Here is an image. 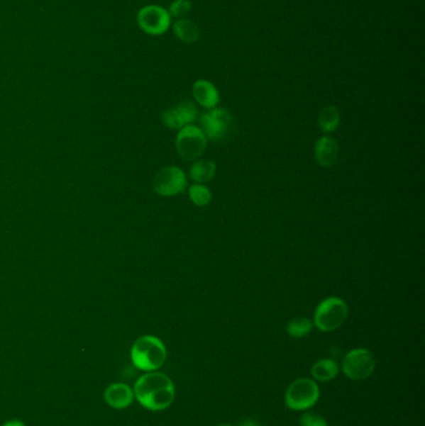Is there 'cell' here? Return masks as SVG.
Wrapping results in <instances>:
<instances>
[{"label": "cell", "mask_w": 425, "mask_h": 426, "mask_svg": "<svg viewBox=\"0 0 425 426\" xmlns=\"http://www.w3.org/2000/svg\"><path fill=\"white\" fill-rule=\"evenodd\" d=\"M133 396L145 409L162 411L172 405L176 391L171 378L156 370L149 371L136 380Z\"/></svg>", "instance_id": "1"}, {"label": "cell", "mask_w": 425, "mask_h": 426, "mask_svg": "<svg viewBox=\"0 0 425 426\" xmlns=\"http://www.w3.org/2000/svg\"><path fill=\"white\" fill-rule=\"evenodd\" d=\"M167 350L164 343L154 335H143L131 348L133 364L146 373L156 371L165 364Z\"/></svg>", "instance_id": "2"}, {"label": "cell", "mask_w": 425, "mask_h": 426, "mask_svg": "<svg viewBox=\"0 0 425 426\" xmlns=\"http://www.w3.org/2000/svg\"><path fill=\"white\" fill-rule=\"evenodd\" d=\"M348 318V306L343 299L329 297L318 304L314 312L313 325L321 332H333L341 328Z\"/></svg>", "instance_id": "3"}, {"label": "cell", "mask_w": 425, "mask_h": 426, "mask_svg": "<svg viewBox=\"0 0 425 426\" xmlns=\"http://www.w3.org/2000/svg\"><path fill=\"white\" fill-rule=\"evenodd\" d=\"M321 396L316 380L299 378L292 381L285 394V404L293 411H306L317 404Z\"/></svg>", "instance_id": "4"}, {"label": "cell", "mask_w": 425, "mask_h": 426, "mask_svg": "<svg viewBox=\"0 0 425 426\" xmlns=\"http://www.w3.org/2000/svg\"><path fill=\"white\" fill-rule=\"evenodd\" d=\"M202 133L212 141H227L235 134V120L225 108H211L200 118Z\"/></svg>", "instance_id": "5"}, {"label": "cell", "mask_w": 425, "mask_h": 426, "mask_svg": "<svg viewBox=\"0 0 425 426\" xmlns=\"http://www.w3.org/2000/svg\"><path fill=\"white\" fill-rule=\"evenodd\" d=\"M375 357L370 350L357 348L344 355L341 369L348 379L362 381L368 379L375 370Z\"/></svg>", "instance_id": "6"}, {"label": "cell", "mask_w": 425, "mask_h": 426, "mask_svg": "<svg viewBox=\"0 0 425 426\" xmlns=\"http://www.w3.org/2000/svg\"><path fill=\"white\" fill-rule=\"evenodd\" d=\"M207 146V140L202 130L195 125H187L180 130L176 138V150L186 161H195L202 156Z\"/></svg>", "instance_id": "7"}, {"label": "cell", "mask_w": 425, "mask_h": 426, "mask_svg": "<svg viewBox=\"0 0 425 426\" xmlns=\"http://www.w3.org/2000/svg\"><path fill=\"white\" fill-rule=\"evenodd\" d=\"M136 21L138 28L146 34L154 36L162 35L171 26V16L164 6L151 4V6H143L138 11Z\"/></svg>", "instance_id": "8"}, {"label": "cell", "mask_w": 425, "mask_h": 426, "mask_svg": "<svg viewBox=\"0 0 425 426\" xmlns=\"http://www.w3.org/2000/svg\"><path fill=\"white\" fill-rule=\"evenodd\" d=\"M187 179L182 169L169 166L159 171L154 179V190L158 195L172 197L186 190Z\"/></svg>", "instance_id": "9"}, {"label": "cell", "mask_w": 425, "mask_h": 426, "mask_svg": "<svg viewBox=\"0 0 425 426\" xmlns=\"http://www.w3.org/2000/svg\"><path fill=\"white\" fill-rule=\"evenodd\" d=\"M104 398H105L109 406L121 410V409H126L133 404L135 396H133V389L128 384L115 383V384H111L105 389Z\"/></svg>", "instance_id": "10"}, {"label": "cell", "mask_w": 425, "mask_h": 426, "mask_svg": "<svg viewBox=\"0 0 425 426\" xmlns=\"http://www.w3.org/2000/svg\"><path fill=\"white\" fill-rule=\"evenodd\" d=\"M339 147L336 140L329 136H323L314 146V157L323 167H331L338 159Z\"/></svg>", "instance_id": "11"}, {"label": "cell", "mask_w": 425, "mask_h": 426, "mask_svg": "<svg viewBox=\"0 0 425 426\" xmlns=\"http://www.w3.org/2000/svg\"><path fill=\"white\" fill-rule=\"evenodd\" d=\"M192 94L197 103L206 108H215L220 103V93L212 82L197 80L192 86Z\"/></svg>", "instance_id": "12"}, {"label": "cell", "mask_w": 425, "mask_h": 426, "mask_svg": "<svg viewBox=\"0 0 425 426\" xmlns=\"http://www.w3.org/2000/svg\"><path fill=\"white\" fill-rule=\"evenodd\" d=\"M172 30H174L175 36L184 44H192L199 40V38H200L199 26L187 18H181L175 21Z\"/></svg>", "instance_id": "13"}, {"label": "cell", "mask_w": 425, "mask_h": 426, "mask_svg": "<svg viewBox=\"0 0 425 426\" xmlns=\"http://www.w3.org/2000/svg\"><path fill=\"white\" fill-rule=\"evenodd\" d=\"M338 363L333 359H319L312 365L311 368V375L312 379L316 381H331L336 379V376L339 374Z\"/></svg>", "instance_id": "14"}, {"label": "cell", "mask_w": 425, "mask_h": 426, "mask_svg": "<svg viewBox=\"0 0 425 426\" xmlns=\"http://www.w3.org/2000/svg\"><path fill=\"white\" fill-rule=\"evenodd\" d=\"M216 175V164L211 159H199L191 166L190 177L196 184H206Z\"/></svg>", "instance_id": "15"}, {"label": "cell", "mask_w": 425, "mask_h": 426, "mask_svg": "<svg viewBox=\"0 0 425 426\" xmlns=\"http://www.w3.org/2000/svg\"><path fill=\"white\" fill-rule=\"evenodd\" d=\"M339 123H341V113L338 108L333 105L326 106L319 113L318 123L324 134H331L338 129Z\"/></svg>", "instance_id": "16"}, {"label": "cell", "mask_w": 425, "mask_h": 426, "mask_svg": "<svg viewBox=\"0 0 425 426\" xmlns=\"http://www.w3.org/2000/svg\"><path fill=\"white\" fill-rule=\"evenodd\" d=\"M313 322L306 317H296L287 324V333L292 338H304L312 332Z\"/></svg>", "instance_id": "17"}, {"label": "cell", "mask_w": 425, "mask_h": 426, "mask_svg": "<svg viewBox=\"0 0 425 426\" xmlns=\"http://www.w3.org/2000/svg\"><path fill=\"white\" fill-rule=\"evenodd\" d=\"M174 110L182 128L191 125L197 118V108L190 100H184L180 103L177 106H175Z\"/></svg>", "instance_id": "18"}, {"label": "cell", "mask_w": 425, "mask_h": 426, "mask_svg": "<svg viewBox=\"0 0 425 426\" xmlns=\"http://www.w3.org/2000/svg\"><path fill=\"white\" fill-rule=\"evenodd\" d=\"M189 196L196 206H201V207L209 205L212 198L210 189L202 184H195V185L191 186Z\"/></svg>", "instance_id": "19"}, {"label": "cell", "mask_w": 425, "mask_h": 426, "mask_svg": "<svg viewBox=\"0 0 425 426\" xmlns=\"http://www.w3.org/2000/svg\"><path fill=\"white\" fill-rule=\"evenodd\" d=\"M192 8V1L191 0H174L171 4H170L169 11L170 16L171 18H186V16L189 14Z\"/></svg>", "instance_id": "20"}, {"label": "cell", "mask_w": 425, "mask_h": 426, "mask_svg": "<svg viewBox=\"0 0 425 426\" xmlns=\"http://www.w3.org/2000/svg\"><path fill=\"white\" fill-rule=\"evenodd\" d=\"M299 426H328V422L317 413H304L299 419Z\"/></svg>", "instance_id": "21"}, {"label": "cell", "mask_w": 425, "mask_h": 426, "mask_svg": "<svg viewBox=\"0 0 425 426\" xmlns=\"http://www.w3.org/2000/svg\"><path fill=\"white\" fill-rule=\"evenodd\" d=\"M161 120H162V123H164L165 126H167L169 129H182V126H181V123H180L179 118H177L176 113H175L174 108H169V110L164 111L162 115H161Z\"/></svg>", "instance_id": "22"}, {"label": "cell", "mask_w": 425, "mask_h": 426, "mask_svg": "<svg viewBox=\"0 0 425 426\" xmlns=\"http://www.w3.org/2000/svg\"><path fill=\"white\" fill-rule=\"evenodd\" d=\"M240 426H262L258 421L252 420V419H246V420L242 421Z\"/></svg>", "instance_id": "23"}, {"label": "cell", "mask_w": 425, "mask_h": 426, "mask_svg": "<svg viewBox=\"0 0 425 426\" xmlns=\"http://www.w3.org/2000/svg\"><path fill=\"white\" fill-rule=\"evenodd\" d=\"M1 426H26V424L21 420H11Z\"/></svg>", "instance_id": "24"}, {"label": "cell", "mask_w": 425, "mask_h": 426, "mask_svg": "<svg viewBox=\"0 0 425 426\" xmlns=\"http://www.w3.org/2000/svg\"><path fill=\"white\" fill-rule=\"evenodd\" d=\"M219 426H233L232 424H220Z\"/></svg>", "instance_id": "25"}]
</instances>
